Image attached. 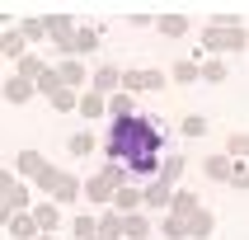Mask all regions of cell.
Masks as SVG:
<instances>
[{
	"label": "cell",
	"mask_w": 249,
	"mask_h": 240,
	"mask_svg": "<svg viewBox=\"0 0 249 240\" xmlns=\"http://www.w3.org/2000/svg\"><path fill=\"white\" fill-rule=\"evenodd\" d=\"M118 80H123V75H118L113 66H99V75H94V90H99V94H108V90H113Z\"/></svg>",
	"instance_id": "11"
},
{
	"label": "cell",
	"mask_w": 249,
	"mask_h": 240,
	"mask_svg": "<svg viewBox=\"0 0 249 240\" xmlns=\"http://www.w3.org/2000/svg\"><path fill=\"white\" fill-rule=\"evenodd\" d=\"M123 174H132V169H127V165H118V160H113V165L104 169L99 179H89V184H85V193L94 198V203H108V198H118V193H123V188H118V184H123Z\"/></svg>",
	"instance_id": "2"
},
{
	"label": "cell",
	"mask_w": 249,
	"mask_h": 240,
	"mask_svg": "<svg viewBox=\"0 0 249 240\" xmlns=\"http://www.w3.org/2000/svg\"><path fill=\"white\" fill-rule=\"evenodd\" d=\"M165 198H169V184H155L151 193H146V203H151V207H160V203H165Z\"/></svg>",
	"instance_id": "27"
},
{
	"label": "cell",
	"mask_w": 249,
	"mask_h": 240,
	"mask_svg": "<svg viewBox=\"0 0 249 240\" xmlns=\"http://www.w3.org/2000/svg\"><path fill=\"white\" fill-rule=\"evenodd\" d=\"M19 75H28V80L38 75V80H42L47 71H42V61H38V56H24V61H19Z\"/></svg>",
	"instance_id": "19"
},
{
	"label": "cell",
	"mask_w": 249,
	"mask_h": 240,
	"mask_svg": "<svg viewBox=\"0 0 249 240\" xmlns=\"http://www.w3.org/2000/svg\"><path fill=\"white\" fill-rule=\"evenodd\" d=\"M165 141V123H146V118H118L108 132V155L118 165H132L137 155H155Z\"/></svg>",
	"instance_id": "1"
},
{
	"label": "cell",
	"mask_w": 249,
	"mask_h": 240,
	"mask_svg": "<svg viewBox=\"0 0 249 240\" xmlns=\"http://www.w3.org/2000/svg\"><path fill=\"white\" fill-rule=\"evenodd\" d=\"M85 80V66L80 61H66V66H61V85H80Z\"/></svg>",
	"instance_id": "17"
},
{
	"label": "cell",
	"mask_w": 249,
	"mask_h": 240,
	"mask_svg": "<svg viewBox=\"0 0 249 240\" xmlns=\"http://www.w3.org/2000/svg\"><path fill=\"white\" fill-rule=\"evenodd\" d=\"M33 217H38V226H42V231H56V226H61V212H56L52 203H47V207H38Z\"/></svg>",
	"instance_id": "14"
},
{
	"label": "cell",
	"mask_w": 249,
	"mask_h": 240,
	"mask_svg": "<svg viewBox=\"0 0 249 240\" xmlns=\"http://www.w3.org/2000/svg\"><path fill=\"white\" fill-rule=\"evenodd\" d=\"M165 236H169V240L188 236V222H183V217H165Z\"/></svg>",
	"instance_id": "20"
},
{
	"label": "cell",
	"mask_w": 249,
	"mask_h": 240,
	"mask_svg": "<svg viewBox=\"0 0 249 240\" xmlns=\"http://www.w3.org/2000/svg\"><path fill=\"white\" fill-rule=\"evenodd\" d=\"M188 236H212V212H202V207L193 212V222H188Z\"/></svg>",
	"instance_id": "13"
},
{
	"label": "cell",
	"mask_w": 249,
	"mask_h": 240,
	"mask_svg": "<svg viewBox=\"0 0 249 240\" xmlns=\"http://www.w3.org/2000/svg\"><path fill=\"white\" fill-rule=\"evenodd\" d=\"M183 174V155H165V160H160V184H169V188H174V179H179Z\"/></svg>",
	"instance_id": "8"
},
{
	"label": "cell",
	"mask_w": 249,
	"mask_h": 240,
	"mask_svg": "<svg viewBox=\"0 0 249 240\" xmlns=\"http://www.w3.org/2000/svg\"><path fill=\"white\" fill-rule=\"evenodd\" d=\"M202 80H226V66H221V61H212V66H202Z\"/></svg>",
	"instance_id": "29"
},
{
	"label": "cell",
	"mask_w": 249,
	"mask_h": 240,
	"mask_svg": "<svg viewBox=\"0 0 249 240\" xmlns=\"http://www.w3.org/2000/svg\"><path fill=\"white\" fill-rule=\"evenodd\" d=\"M174 75H179V80H197V75H202V71H197L193 61H179V66H174Z\"/></svg>",
	"instance_id": "26"
},
{
	"label": "cell",
	"mask_w": 249,
	"mask_h": 240,
	"mask_svg": "<svg viewBox=\"0 0 249 240\" xmlns=\"http://www.w3.org/2000/svg\"><path fill=\"white\" fill-rule=\"evenodd\" d=\"M10 231H14V236H33V231H38V222H28V212H14V217H10Z\"/></svg>",
	"instance_id": "12"
},
{
	"label": "cell",
	"mask_w": 249,
	"mask_h": 240,
	"mask_svg": "<svg viewBox=\"0 0 249 240\" xmlns=\"http://www.w3.org/2000/svg\"><path fill=\"white\" fill-rule=\"evenodd\" d=\"M123 231H127L132 240H141V236H146V217H127V222H123Z\"/></svg>",
	"instance_id": "23"
},
{
	"label": "cell",
	"mask_w": 249,
	"mask_h": 240,
	"mask_svg": "<svg viewBox=\"0 0 249 240\" xmlns=\"http://www.w3.org/2000/svg\"><path fill=\"white\" fill-rule=\"evenodd\" d=\"M104 104H108V99L99 94V90H89V94L80 99V113H85V118H99V113H104Z\"/></svg>",
	"instance_id": "9"
},
{
	"label": "cell",
	"mask_w": 249,
	"mask_h": 240,
	"mask_svg": "<svg viewBox=\"0 0 249 240\" xmlns=\"http://www.w3.org/2000/svg\"><path fill=\"white\" fill-rule=\"evenodd\" d=\"M160 33L179 38V33H188V19H183V14H165V19H160Z\"/></svg>",
	"instance_id": "10"
},
{
	"label": "cell",
	"mask_w": 249,
	"mask_h": 240,
	"mask_svg": "<svg viewBox=\"0 0 249 240\" xmlns=\"http://www.w3.org/2000/svg\"><path fill=\"white\" fill-rule=\"evenodd\" d=\"M94 151V137H89V132H75V137H71V155H89Z\"/></svg>",
	"instance_id": "16"
},
{
	"label": "cell",
	"mask_w": 249,
	"mask_h": 240,
	"mask_svg": "<svg viewBox=\"0 0 249 240\" xmlns=\"http://www.w3.org/2000/svg\"><path fill=\"white\" fill-rule=\"evenodd\" d=\"M47 28H52V42H56V47H71V42H75V38H71V19H66V14L47 19Z\"/></svg>",
	"instance_id": "7"
},
{
	"label": "cell",
	"mask_w": 249,
	"mask_h": 240,
	"mask_svg": "<svg viewBox=\"0 0 249 240\" xmlns=\"http://www.w3.org/2000/svg\"><path fill=\"white\" fill-rule=\"evenodd\" d=\"M24 33H28V38H42V33H47V24H42V19H24Z\"/></svg>",
	"instance_id": "30"
},
{
	"label": "cell",
	"mask_w": 249,
	"mask_h": 240,
	"mask_svg": "<svg viewBox=\"0 0 249 240\" xmlns=\"http://www.w3.org/2000/svg\"><path fill=\"white\" fill-rule=\"evenodd\" d=\"M52 109H56V113L75 109V94H71V90H61V94H52Z\"/></svg>",
	"instance_id": "24"
},
{
	"label": "cell",
	"mask_w": 249,
	"mask_h": 240,
	"mask_svg": "<svg viewBox=\"0 0 249 240\" xmlns=\"http://www.w3.org/2000/svg\"><path fill=\"white\" fill-rule=\"evenodd\" d=\"M245 151H249V137H245V132H235V137H231V146H226V155H231V160H240Z\"/></svg>",
	"instance_id": "21"
},
{
	"label": "cell",
	"mask_w": 249,
	"mask_h": 240,
	"mask_svg": "<svg viewBox=\"0 0 249 240\" xmlns=\"http://www.w3.org/2000/svg\"><path fill=\"white\" fill-rule=\"evenodd\" d=\"M235 188H249V169H240V174H235Z\"/></svg>",
	"instance_id": "31"
},
{
	"label": "cell",
	"mask_w": 249,
	"mask_h": 240,
	"mask_svg": "<svg viewBox=\"0 0 249 240\" xmlns=\"http://www.w3.org/2000/svg\"><path fill=\"white\" fill-rule=\"evenodd\" d=\"M202 132H207V118H183V137H202Z\"/></svg>",
	"instance_id": "22"
},
{
	"label": "cell",
	"mask_w": 249,
	"mask_h": 240,
	"mask_svg": "<svg viewBox=\"0 0 249 240\" xmlns=\"http://www.w3.org/2000/svg\"><path fill=\"white\" fill-rule=\"evenodd\" d=\"M75 193H80V188H75V179H71V174H66V179H61V188H56V198H61V203H71V198H75Z\"/></svg>",
	"instance_id": "28"
},
{
	"label": "cell",
	"mask_w": 249,
	"mask_h": 240,
	"mask_svg": "<svg viewBox=\"0 0 249 240\" xmlns=\"http://www.w3.org/2000/svg\"><path fill=\"white\" fill-rule=\"evenodd\" d=\"M19 169H24V174H47L42 155H33V151H24V155H19Z\"/></svg>",
	"instance_id": "15"
},
{
	"label": "cell",
	"mask_w": 249,
	"mask_h": 240,
	"mask_svg": "<svg viewBox=\"0 0 249 240\" xmlns=\"http://www.w3.org/2000/svg\"><path fill=\"white\" fill-rule=\"evenodd\" d=\"M202 169H207V179H226V184H235V174H240L231 155H207V165H202Z\"/></svg>",
	"instance_id": "4"
},
{
	"label": "cell",
	"mask_w": 249,
	"mask_h": 240,
	"mask_svg": "<svg viewBox=\"0 0 249 240\" xmlns=\"http://www.w3.org/2000/svg\"><path fill=\"white\" fill-rule=\"evenodd\" d=\"M113 113H118V118H137V113H132V99H127V94L113 99Z\"/></svg>",
	"instance_id": "25"
},
{
	"label": "cell",
	"mask_w": 249,
	"mask_h": 240,
	"mask_svg": "<svg viewBox=\"0 0 249 240\" xmlns=\"http://www.w3.org/2000/svg\"><path fill=\"white\" fill-rule=\"evenodd\" d=\"M123 85H127V90H160V85H165V75H155V71H141V75H137V71H127Z\"/></svg>",
	"instance_id": "5"
},
{
	"label": "cell",
	"mask_w": 249,
	"mask_h": 240,
	"mask_svg": "<svg viewBox=\"0 0 249 240\" xmlns=\"http://www.w3.org/2000/svg\"><path fill=\"white\" fill-rule=\"evenodd\" d=\"M5 99H10V104H24V99H33V80H28V75H14V80L5 85Z\"/></svg>",
	"instance_id": "6"
},
{
	"label": "cell",
	"mask_w": 249,
	"mask_h": 240,
	"mask_svg": "<svg viewBox=\"0 0 249 240\" xmlns=\"http://www.w3.org/2000/svg\"><path fill=\"white\" fill-rule=\"evenodd\" d=\"M240 42H245V33L235 19H221L216 28H207V47H240Z\"/></svg>",
	"instance_id": "3"
},
{
	"label": "cell",
	"mask_w": 249,
	"mask_h": 240,
	"mask_svg": "<svg viewBox=\"0 0 249 240\" xmlns=\"http://www.w3.org/2000/svg\"><path fill=\"white\" fill-rule=\"evenodd\" d=\"M183 212H197V198L193 193H174V212H169V217H183Z\"/></svg>",
	"instance_id": "18"
}]
</instances>
